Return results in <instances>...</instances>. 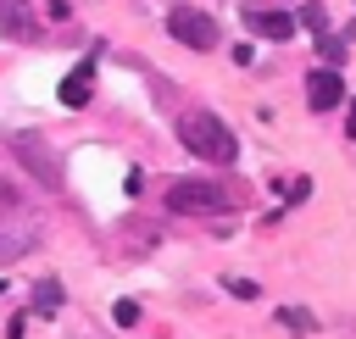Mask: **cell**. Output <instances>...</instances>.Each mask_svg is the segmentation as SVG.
<instances>
[{
	"mask_svg": "<svg viewBox=\"0 0 356 339\" xmlns=\"http://www.w3.org/2000/svg\"><path fill=\"white\" fill-rule=\"evenodd\" d=\"M178 139H184L189 156L217 161V167H228V161L239 156V144H234V133H228V122H222L217 111H184V117H178Z\"/></svg>",
	"mask_w": 356,
	"mask_h": 339,
	"instance_id": "6da1fadb",
	"label": "cell"
},
{
	"mask_svg": "<svg viewBox=\"0 0 356 339\" xmlns=\"http://www.w3.org/2000/svg\"><path fill=\"white\" fill-rule=\"evenodd\" d=\"M167 206L178 217H228L234 195L222 183H211V178H178V183H167Z\"/></svg>",
	"mask_w": 356,
	"mask_h": 339,
	"instance_id": "7a4b0ae2",
	"label": "cell"
},
{
	"mask_svg": "<svg viewBox=\"0 0 356 339\" xmlns=\"http://www.w3.org/2000/svg\"><path fill=\"white\" fill-rule=\"evenodd\" d=\"M167 28H172V39L178 44H189V50H217V22L206 17V11H195V6H172L167 11Z\"/></svg>",
	"mask_w": 356,
	"mask_h": 339,
	"instance_id": "3957f363",
	"label": "cell"
},
{
	"mask_svg": "<svg viewBox=\"0 0 356 339\" xmlns=\"http://www.w3.org/2000/svg\"><path fill=\"white\" fill-rule=\"evenodd\" d=\"M11 150L28 161V172H33L44 189H61V167H56V150H50L39 133H11Z\"/></svg>",
	"mask_w": 356,
	"mask_h": 339,
	"instance_id": "277c9868",
	"label": "cell"
},
{
	"mask_svg": "<svg viewBox=\"0 0 356 339\" xmlns=\"http://www.w3.org/2000/svg\"><path fill=\"white\" fill-rule=\"evenodd\" d=\"M339 100H345V78H339L328 61L312 67V72H306V106H312V111H334Z\"/></svg>",
	"mask_w": 356,
	"mask_h": 339,
	"instance_id": "5b68a950",
	"label": "cell"
},
{
	"mask_svg": "<svg viewBox=\"0 0 356 339\" xmlns=\"http://www.w3.org/2000/svg\"><path fill=\"white\" fill-rule=\"evenodd\" d=\"M245 22H250L261 39H289V33H295V17H289V11H250Z\"/></svg>",
	"mask_w": 356,
	"mask_h": 339,
	"instance_id": "8992f818",
	"label": "cell"
},
{
	"mask_svg": "<svg viewBox=\"0 0 356 339\" xmlns=\"http://www.w3.org/2000/svg\"><path fill=\"white\" fill-rule=\"evenodd\" d=\"M89 94H95V67L83 61V67H72V78H61V100L67 106H89Z\"/></svg>",
	"mask_w": 356,
	"mask_h": 339,
	"instance_id": "52a82bcc",
	"label": "cell"
},
{
	"mask_svg": "<svg viewBox=\"0 0 356 339\" xmlns=\"http://www.w3.org/2000/svg\"><path fill=\"white\" fill-rule=\"evenodd\" d=\"M0 28H6L11 39H33V11H28L22 0H0Z\"/></svg>",
	"mask_w": 356,
	"mask_h": 339,
	"instance_id": "ba28073f",
	"label": "cell"
},
{
	"mask_svg": "<svg viewBox=\"0 0 356 339\" xmlns=\"http://www.w3.org/2000/svg\"><path fill=\"white\" fill-rule=\"evenodd\" d=\"M278 322H284L289 333H312V328H317V317H312V311H300V306H284V311H278Z\"/></svg>",
	"mask_w": 356,
	"mask_h": 339,
	"instance_id": "9c48e42d",
	"label": "cell"
},
{
	"mask_svg": "<svg viewBox=\"0 0 356 339\" xmlns=\"http://www.w3.org/2000/svg\"><path fill=\"white\" fill-rule=\"evenodd\" d=\"M33 295H39V300H33L39 311H56V306H61V289H56V283H39Z\"/></svg>",
	"mask_w": 356,
	"mask_h": 339,
	"instance_id": "30bf717a",
	"label": "cell"
},
{
	"mask_svg": "<svg viewBox=\"0 0 356 339\" xmlns=\"http://www.w3.org/2000/svg\"><path fill=\"white\" fill-rule=\"evenodd\" d=\"M300 22H306V28L323 39V6H300Z\"/></svg>",
	"mask_w": 356,
	"mask_h": 339,
	"instance_id": "8fae6325",
	"label": "cell"
},
{
	"mask_svg": "<svg viewBox=\"0 0 356 339\" xmlns=\"http://www.w3.org/2000/svg\"><path fill=\"white\" fill-rule=\"evenodd\" d=\"M228 295H239V300H256V295H261V289H256V283H250V278H228Z\"/></svg>",
	"mask_w": 356,
	"mask_h": 339,
	"instance_id": "7c38bea8",
	"label": "cell"
},
{
	"mask_svg": "<svg viewBox=\"0 0 356 339\" xmlns=\"http://www.w3.org/2000/svg\"><path fill=\"white\" fill-rule=\"evenodd\" d=\"M111 317H117L122 328H134V322H139V306H134V300H117V311H111Z\"/></svg>",
	"mask_w": 356,
	"mask_h": 339,
	"instance_id": "4fadbf2b",
	"label": "cell"
},
{
	"mask_svg": "<svg viewBox=\"0 0 356 339\" xmlns=\"http://www.w3.org/2000/svg\"><path fill=\"white\" fill-rule=\"evenodd\" d=\"M345 133L356 139V100H350V111H345Z\"/></svg>",
	"mask_w": 356,
	"mask_h": 339,
	"instance_id": "5bb4252c",
	"label": "cell"
}]
</instances>
